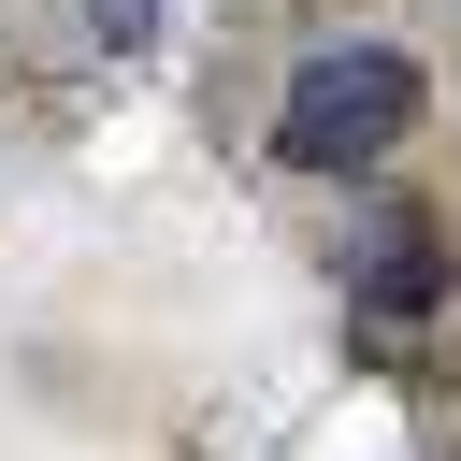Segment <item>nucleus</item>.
<instances>
[{"mask_svg": "<svg viewBox=\"0 0 461 461\" xmlns=\"http://www.w3.org/2000/svg\"><path fill=\"white\" fill-rule=\"evenodd\" d=\"M447 72L403 14L375 0H331V14H288L274 0V43L259 72H216V130H245V158L274 187H389L432 130Z\"/></svg>", "mask_w": 461, "mask_h": 461, "instance_id": "f257e3e1", "label": "nucleus"}, {"mask_svg": "<svg viewBox=\"0 0 461 461\" xmlns=\"http://www.w3.org/2000/svg\"><path fill=\"white\" fill-rule=\"evenodd\" d=\"M331 288H346V317L418 331V317H447L461 245H447V216H418V202H360V216L331 230Z\"/></svg>", "mask_w": 461, "mask_h": 461, "instance_id": "f03ea898", "label": "nucleus"}]
</instances>
